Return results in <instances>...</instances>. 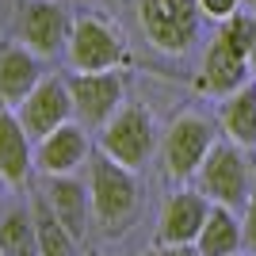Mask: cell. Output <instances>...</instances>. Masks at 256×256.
I'll use <instances>...</instances> for the list:
<instances>
[{"instance_id": "1", "label": "cell", "mask_w": 256, "mask_h": 256, "mask_svg": "<svg viewBox=\"0 0 256 256\" xmlns=\"http://www.w3.org/2000/svg\"><path fill=\"white\" fill-rule=\"evenodd\" d=\"M252 20L256 16H241L234 12L230 20H222L218 34L210 38L203 54V73H199V84L214 96H234L237 88L248 84V42H252Z\"/></svg>"}, {"instance_id": "2", "label": "cell", "mask_w": 256, "mask_h": 256, "mask_svg": "<svg viewBox=\"0 0 256 256\" xmlns=\"http://www.w3.org/2000/svg\"><path fill=\"white\" fill-rule=\"evenodd\" d=\"M88 184H92L88 192H92V214H96L100 230L118 237L138 214V180H134V172L126 164L111 160L107 153H96Z\"/></svg>"}, {"instance_id": "3", "label": "cell", "mask_w": 256, "mask_h": 256, "mask_svg": "<svg viewBox=\"0 0 256 256\" xmlns=\"http://www.w3.org/2000/svg\"><path fill=\"white\" fill-rule=\"evenodd\" d=\"M100 146H104V153L111 160L126 164L130 172H138L150 164L153 150H157V122L142 104H122L100 126Z\"/></svg>"}, {"instance_id": "4", "label": "cell", "mask_w": 256, "mask_h": 256, "mask_svg": "<svg viewBox=\"0 0 256 256\" xmlns=\"http://www.w3.org/2000/svg\"><path fill=\"white\" fill-rule=\"evenodd\" d=\"M199 0H138V20L153 50L188 54L199 34Z\"/></svg>"}, {"instance_id": "5", "label": "cell", "mask_w": 256, "mask_h": 256, "mask_svg": "<svg viewBox=\"0 0 256 256\" xmlns=\"http://www.w3.org/2000/svg\"><path fill=\"white\" fill-rule=\"evenodd\" d=\"M195 176H199V192L210 203H222L230 210L245 206L252 195V172H248V160L237 142H214V150L206 153L203 168Z\"/></svg>"}, {"instance_id": "6", "label": "cell", "mask_w": 256, "mask_h": 256, "mask_svg": "<svg viewBox=\"0 0 256 256\" xmlns=\"http://www.w3.org/2000/svg\"><path fill=\"white\" fill-rule=\"evenodd\" d=\"M214 150V122L203 115H180L164 130L160 142V157H164V172L172 180H192L195 172L203 168L206 153Z\"/></svg>"}, {"instance_id": "7", "label": "cell", "mask_w": 256, "mask_h": 256, "mask_svg": "<svg viewBox=\"0 0 256 256\" xmlns=\"http://www.w3.org/2000/svg\"><path fill=\"white\" fill-rule=\"evenodd\" d=\"M122 88L126 80L115 69L104 73H76L69 80V96H73V115L80 126H104L107 118L122 107Z\"/></svg>"}, {"instance_id": "8", "label": "cell", "mask_w": 256, "mask_h": 256, "mask_svg": "<svg viewBox=\"0 0 256 256\" xmlns=\"http://www.w3.org/2000/svg\"><path fill=\"white\" fill-rule=\"evenodd\" d=\"M16 34H20V42L31 54L50 58V54H58L62 46H69L73 23H69V12H65L58 0H31V4L20 12Z\"/></svg>"}, {"instance_id": "9", "label": "cell", "mask_w": 256, "mask_h": 256, "mask_svg": "<svg viewBox=\"0 0 256 256\" xmlns=\"http://www.w3.org/2000/svg\"><path fill=\"white\" fill-rule=\"evenodd\" d=\"M122 62V38H118L104 20H84L73 23V34H69V65L76 73H104V69H115Z\"/></svg>"}, {"instance_id": "10", "label": "cell", "mask_w": 256, "mask_h": 256, "mask_svg": "<svg viewBox=\"0 0 256 256\" xmlns=\"http://www.w3.org/2000/svg\"><path fill=\"white\" fill-rule=\"evenodd\" d=\"M69 115H73V96H69V84L62 76H42L34 84V92L20 104V122L31 134V142H42L46 134L65 126Z\"/></svg>"}, {"instance_id": "11", "label": "cell", "mask_w": 256, "mask_h": 256, "mask_svg": "<svg viewBox=\"0 0 256 256\" xmlns=\"http://www.w3.org/2000/svg\"><path fill=\"white\" fill-rule=\"evenodd\" d=\"M206 214H210V199L203 192H176L160 210L157 245H192L203 230Z\"/></svg>"}, {"instance_id": "12", "label": "cell", "mask_w": 256, "mask_h": 256, "mask_svg": "<svg viewBox=\"0 0 256 256\" xmlns=\"http://www.w3.org/2000/svg\"><path fill=\"white\" fill-rule=\"evenodd\" d=\"M42 195L50 203V210L62 218V226L73 234V241L80 245L88 234V218H92V192L73 176H50Z\"/></svg>"}, {"instance_id": "13", "label": "cell", "mask_w": 256, "mask_h": 256, "mask_svg": "<svg viewBox=\"0 0 256 256\" xmlns=\"http://www.w3.org/2000/svg\"><path fill=\"white\" fill-rule=\"evenodd\" d=\"M84 157H88L84 126H76V122H65V126H58L54 134H46V138L38 142L34 164H38L46 176H69L76 164H84Z\"/></svg>"}, {"instance_id": "14", "label": "cell", "mask_w": 256, "mask_h": 256, "mask_svg": "<svg viewBox=\"0 0 256 256\" xmlns=\"http://www.w3.org/2000/svg\"><path fill=\"white\" fill-rule=\"evenodd\" d=\"M31 168H34L31 134L23 130L20 115L0 111V180L12 184V188H23Z\"/></svg>"}, {"instance_id": "15", "label": "cell", "mask_w": 256, "mask_h": 256, "mask_svg": "<svg viewBox=\"0 0 256 256\" xmlns=\"http://www.w3.org/2000/svg\"><path fill=\"white\" fill-rule=\"evenodd\" d=\"M38 80H42V73H38V54H31L27 46L0 50V100L8 107H20L23 100L34 92Z\"/></svg>"}, {"instance_id": "16", "label": "cell", "mask_w": 256, "mask_h": 256, "mask_svg": "<svg viewBox=\"0 0 256 256\" xmlns=\"http://www.w3.org/2000/svg\"><path fill=\"white\" fill-rule=\"evenodd\" d=\"M195 248L203 256H237L245 248V222H237V214L230 206L214 203L199 237H195Z\"/></svg>"}, {"instance_id": "17", "label": "cell", "mask_w": 256, "mask_h": 256, "mask_svg": "<svg viewBox=\"0 0 256 256\" xmlns=\"http://www.w3.org/2000/svg\"><path fill=\"white\" fill-rule=\"evenodd\" d=\"M222 130H226V138L237 142L241 150H252L256 146V80L245 84V88H237L234 96H226Z\"/></svg>"}, {"instance_id": "18", "label": "cell", "mask_w": 256, "mask_h": 256, "mask_svg": "<svg viewBox=\"0 0 256 256\" xmlns=\"http://www.w3.org/2000/svg\"><path fill=\"white\" fill-rule=\"evenodd\" d=\"M31 218H34V234H38V256H76L73 234H69L62 226V218L50 210L46 195H38L31 203Z\"/></svg>"}, {"instance_id": "19", "label": "cell", "mask_w": 256, "mask_h": 256, "mask_svg": "<svg viewBox=\"0 0 256 256\" xmlns=\"http://www.w3.org/2000/svg\"><path fill=\"white\" fill-rule=\"evenodd\" d=\"M0 252L4 256H38V234L27 206H12L0 218Z\"/></svg>"}, {"instance_id": "20", "label": "cell", "mask_w": 256, "mask_h": 256, "mask_svg": "<svg viewBox=\"0 0 256 256\" xmlns=\"http://www.w3.org/2000/svg\"><path fill=\"white\" fill-rule=\"evenodd\" d=\"M199 8H203V16H210V20H230L237 8H241V0H199Z\"/></svg>"}, {"instance_id": "21", "label": "cell", "mask_w": 256, "mask_h": 256, "mask_svg": "<svg viewBox=\"0 0 256 256\" xmlns=\"http://www.w3.org/2000/svg\"><path fill=\"white\" fill-rule=\"evenodd\" d=\"M245 248L256 252V188H252V195H248V203H245Z\"/></svg>"}, {"instance_id": "22", "label": "cell", "mask_w": 256, "mask_h": 256, "mask_svg": "<svg viewBox=\"0 0 256 256\" xmlns=\"http://www.w3.org/2000/svg\"><path fill=\"white\" fill-rule=\"evenodd\" d=\"M146 256H203L195 245H157L153 252H146Z\"/></svg>"}, {"instance_id": "23", "label": "cell", "mask_w": 256, "mask_h": 256, "mask_svg": "<svg viewBox=\"0 0 256 256\" xmlns=\"http://www.w3.org/2000/svg\"><path fill=\"white\" fill-rule=\"evenodd\" d=\"M248 69L256 76V20H252V42H248Z\"/></svg>"}, {"instance_id": "24", "label": "cell", "mask_w": 256, "mask_h": 256, "mask_svg": "<svg viewBox=\"0 0 256 256\" xmlns=\"http://www.w3.org/2000/svg\"><path fill=\"white\" fill-rule=\"evenodd\" d=\"M248 8H252V16H256V0H248Z\"/></svg>"}, {"instance_id": "25", "label": "cell", "mask_w": 256, "mask_h": 256, "mask_svg": "<svg viewBox=\"0 0 256 256\" xmlns=\"http://www.w3.org/2000/svg\"><path fill=\"white\" fill-rule=\"evenodd\" d=\"M0 256H4V252H0Z\"/></svg>"}]
</instances>
